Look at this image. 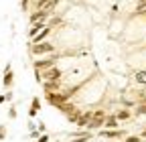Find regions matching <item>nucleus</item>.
Instances as JSON below:
<instances>
[{"mask_svg": "<svg viewBox=\"0 0 146 142\" xmlns=\"http://www.w3.org/2000/svg\"><path fill=\"white\" fill-rule=\"evenodd\" d=\"M104 124H106L108 128H118V126H120V120H118V118L114 116V118H108V120H106Z\"/></svg>", "mask_w": 146, "mask_h": 142, "instance_id": "obj_9", "label": "nucleus"}, {"mask_svg": "<svg viewBox=\"0 0 146 142\" xmlns=\"http://www.w3.org/2000/svg\"><path fill=\"white\" fill-rule=\"evenodd\" d=\"M134 81L146 85V71H136V73H134Z\"/></svg>", "mask_w": 146, "mask_h": 142, "instance_id": "obj_8", "label": "nucleus"}, {"mask_svg": "<svg viewBox=\"0 0 146 142\" xmlns=\"http://www.w3.org/2000/svg\"><path fill=\"white\" fill-rule=\"evenodd\" d=\"M39 142H49V136H47V134H43V136L39 138Z\"/></svg>", "mask_w": 146, "mask_h": 142, "instance_id": "obj_14", "label": "nucleus"}, {"mask_svg": "<svg viewBox=\"0 0 146 142\" xmlns=\"http://www.w3.org/2000/svg\"><path fill=\"white\" fill-rule=\"evenodd\" d=\"M12 77H14V75L10 73V67H6V71H4V85H6V87L12 85Z\"/></svg>", "mask_w": 146, "mask_h": 142, "instance_id": "obj_10", "label": "nucleus"}, {"mask_svg": "<svg viewBox=\"0 0 146 142\" xmlns=\"http://www.w3.org/2000/svg\"><path fill=\"white\" fill-rule=\"evenodd\" d=\"M31 53L36 57V55H51L55 53V45L53 43H36V45H31Z\"/></svg>", "mask_w": 146, "mask_h": 142, "instance_id": "obj_1", "label": "nucleus"}, {"mask_svg": "<svg viewBox=\"0 0 146 142\" xmlns=\"http://www.w3.org/2000/svg\"><path fill=\"white\" fill-rule=\"evenodd\" d=\"M2 102H6V96H0V104H2Z\"/></svg>", "mask_w": 146, "mask_h": 142, "instance_id": "obj_17", "label": "nucleus"}, {"mask_svg": "<svg viewBox=\"0 0 146 142\" xmlns=\"http://www.w3.org/2000/svg\"><path fill=\"white\" fill-rule=\"evenodd\" d=\"M126 142H140V138H138V136H130V138H128Z\"/></svg>", "mask_w": 146, "mask_h": 142, "instance_id": "obj_13", "label": "nucleus"}, {"mask_svg": "<svg viewBox=\"0 0 146 142\" xmlns=\"http://www.w3.org/2000/svg\"><path fill=\"white\" fill-rule=\"evenodd\" d=\"M87 140H89V134L87 136H77L75 140H71V142H87Z\"/></svg>", "mask_w": 146, "mask_h": 142, "instance_id": "obj_12", "label": "nucleus"}, {"mask_svg": "<svg viewBox=\"0 0 146 142\" xmlns=\"http://www.w3.org/2000/svg\"><path fill=\"white\" fill-rule=\"evenodd\" d=\"M140 114H146V106H142V108H140Z\"/></svg>", "mask_w": 146, "mask_h": 142, "instance_id": "obj_16", "label": "nucleus"}, {"mask_svg": "<svg viewBox=\"0 0 146 142\" xmlns=\"http://www.w3.org/2000/svg\"><path fill=\"white\" fill-rule=\"evenodd\" d=\"M55 63H57V57H51V59H45V61H36V63H35V69H36V71H43V69L53 67Z\"/></svg>", "mask_w": 146, "mask_h": 142, "instance_id": "obj_4", "label": "nucleus"}, {"mask_svg": "<svg viewBox=\"0 0 146 142\" xmlns=\"http://www.w3.org/2000/svg\"><path fill=\"white\" fill-rule=\"evenodd\" d=\"M49 35H51V27H49V25H45V27H43V29H41L39 33L35 35V37H31V45H36V43H43V41H45V39L49 37Z\"/></svg>", "mask_w": 146, "mask_h": 142, "instance_id": "obj_3", "label": "nucleus"}, {"mask_svg": "<svg viewBox=\"0 0 146 142\" xmlns=\"http://www.w3.org/2000/svg\"><path fill=\"white\" fill-rule=\"evenodd\" d=\"M122 134H124L122 130H120V132H118V130H102V136H104V138H120Z\"/></svg>", "mask_w": 146, "mask_h": 142, "instance_id": "obj_6", "label": "nucleus"}, {"mask_svg": "<svg viewBox=\"0 0 146 142\" xmlns=\"http://www.w3.org/2000/svg\"><path fill=\"white\" fill-rule=\"evenodd\" d=\"M0 138H4V128L0 126Z\"/></svg>", "mask_w": 146, "mask_h": 142, "instance_id": "obj_15", "label": "nucleus"}, {"mask_svg": "<svg viewBox=\"0 0 146 142\" xmlns=\"http://www.w3.org/2000/svg\"><path fill=\"white\" fill-rule=\"evenodd\" d=\"M142 136H146V130H144V132H142Z\"/></svg>", "mask_w": 146, "mask_h": 142, "instance_id": "obj_18", "label": "nucleus"}, {"mask_svg": "<svg viewBox=\"0 0 146 142\" xmlns=\"http://www.w3.org/2000/svg\"><path fill=\"white\" fill-rule=\"evenodd\" d=\"M45 27V23H31V29H29V37H35L36 33Z\"/></svg>", "mask_w": 146, "mask_h": 142, "instance_id": "obj_5", "label": "nucleus"}, {"mask_svg": "<svg viewBox=\"0 0 146 142\" xmlns=\"http://www.w3.org/2000/svg\"><path fill=\"white\" fill-rule=\"evenodd\" d=\"M116 118H118V120H128V118H130V112H128V110H122V112L116 114Z\"/></svg>", "mask_w": 146, "mask_h": 142, "instance_id": "obj_11", "label": "nucleus"}, {"mask_svg": "<svg viewBox=\"0 0 146 142\" xmlns=\"http://www.w3.org/2000/svg\"><path fill=\"white\" fill-rule=\"evenodd\" d=\"M39 108H41V104H39V100L35 98V100H33V104H31V110H29V116H31V118H35V116H36V112H39Z\"/></svg>", "mask_w": 146, "mask_h": 142, "instance_id": "obj_7", "label": "nucleus"}, {"mask_svg": "<svg viewBox=\"0 0 146 142\" xmlns=\"http://www.w3.org/2000/svg\"><path fill=\"white\" fill-rule=\"evenodd\" d=\"M41 73V79H45V81H59L61 77H63V73H61V69H57V67H49V69H43V71H39Z\"/></svg>", "mask_w": 146, "mask_h": 142, "instance_id": "obj_2", "label": "nucleus"}]
</instances>
